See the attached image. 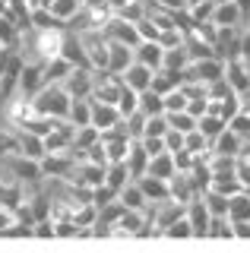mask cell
Returning <instances> with one entry per match:
<instances>
[{"mask_svg": "<svg viewBox=\"0 0 250 253\" xmlns=\"http://www.w3.org/2000/svg\"><path fill=\"white\" fill-rule=\"evenodd\" d=\"M187 63H190V54H187L184 44L165 47V57H162V67H165V70H184Z\"/></svg>", "mask_w": 250, "mask_h": 253, "instance_id": "d6a6232c", "label": "cell"}, {"mask_svg": "<svg viewBox=\"0 0 250 253\" xmlns=\"http://www.w3.org/2000/svg\"><path fill=\"white\" fill-rule=\"evenodd\" d=\"M225 79H228V85L238 95H244L250 89V63L241 57V54H234V57H225Z\"/></svg>", "mask_w": 250, "mask_h": 253, "instance_id": "5b68a950", "label": "cell"}, {"mask_svg": "<svg viewBox=\"0 0 250 253\" xmlns=\"http://www.w3.org/2000/svg\"><path fill=\"white\" fill-rule=\"evenodd\" d=\"M241 142H244V136H241L238 130H231V126H225L222 133L212 139V152H222V155H238Z\"/></svg>", "mask_w": 250, "mask_h": 253, "instance_id": "d4e9b609", "label": "cell"}, {"mask_svg": "<svg viewBox=\"0 0 250 253\" xmlns=\"http://www.w3.org/2000/svg\"><path fill=\"white\" fill-rule=\"evenodd\" d=\"M168 193H171V200L174 203H181V206H187L193 200V196H200L197 190H193V184H190V177H187L184 171H174L168 177Z\"/></svg>", "mask_w": 250, "mask_h": 253, "instance_id": "5bb4252c", "label": "cell"}, {"mask_svg": "<svg viewBox=\"0 0 250 253\" xmlns=\"http://www.w3.org/2000/svg\"><path fill=\"white\" fill-rule=\"evenodd\" d=\"M44 149L48 152H67V149H73V126L67 121H60L51 133H44Z\"/></svg>", "mask_w": 250, "mask_h": 253, "instance_id": "4fadbf2b", "label": "cell"}, {"mask_svg": "<svg viewBox=\"0 0 250 253\" xmlns=\"http://www.w3.org/2000/svg\"><path fill=\"white\" fill-rule=\"evenodd\" d=\"M124 126H127V133L133 139H139V136H143V130H146V114H143V111H133L130 117H124Z\"/></svg>", "mask_w": 250, "mask_h": 253, "instance_id": "ee69618b", "label": "cell"}, {"mask_svg": "<svg viewBox=\"0 0 250 253\" xmlns=\"http://www.w3.org/2000/svg\"><path fill=\"white\" fill-rule=\"evenodd\" d=\"M32 101H35V111H38V114L54 117V121H67L70 105H73L70 92H67L60 83H44L42 89L32 95Z\"/></svg>", "mask_w": 250, "mask_h": 253, "instance_id": "6da1fadb", "label": "cell"}, {"mask_svg": "<svg viewBox=\"0 0 250 253\" xmlns=\"http://www.w3.org/2000/svg\"><path fill=\"white\" fill-rule=\"evenodd\" d=\"M124 117L121 111H117V105H105V101H92V126H95L98 133L111 130V126H117Z\"/></svg>", "mask_w": 250, "mask_h": 253, "instance_id": "9c48e42d", "label": "cell"}, {"mask_svg": "<svg viewBox=\"0 0 250 253\" xmlns=\"http://www.w3.org/2000/svg\"><path fill=\"white\" fill-rule=\"evenodd\" d=\"M6 124L10 126H26L32 117H38V111H35V101H32V95H26V92H13L10 98H6Z\"/></svg>", "mask_w": 250, "mask_h": 253, "instance_id": "3957f363", "label": "cell"}, {"mask_svg": "<svg viewBox=\"0 0 250 253\" xmlns=\"http://www.w3.org/2000/svg\"><path fill=\"white\" fill-rule=\"evenodd\" d=\"M10 155H19L16 126H10V130H0V158H10Z\"/></svg>", "mask_w": 250, "mask_h": 253, "instance_id": "ab89813d", "label": "cell"}, {"mask_svg": "<svg viewBox=\"0 0 250 253\" xmlns=\"http://www.w3.org/2000/svg\"><path fill=\"white\" fill-rule=\"evenodd\" d=\"M203 200L209 206V215H228V196L225 193H215V190H206V193H200Z\"/></svg>", "mask_w": 250, "mask_h": 253, "instance_id": "f35d334b", "label": "cell"}, {"mask_svg": "<svg viewBox=\"0 0 250 253\" xmlns=\"http://www.w3.org/2000/svg\"><path fill=\"white\" fill-rule=\"evenodd\" d=\"M0 44H16L19 47V26L10 13H0Z\"/></svg>", "mask_w": 250, "mask_h": 253, "instance_id": "836d02e7", "label": "cell"}, {"mask_svg": "<svg viewBox=\"0 0 250 253\" xmlns=\"http://www.w3.org/2000/svg\"><path fill=\"white\" fill-rule=\"evenodd\" d=\"M181 83H184V70H165V67H162V70L152 73V85H149V89H155L159 95H168L171 89H177Z\"/></svg>", "mask_w": 250, "mask_h": 253, "instance_id": "ffe728a7", "label": "cell"}, {"mask_svg": "<svg viewBox=\"0 0 250 253\" xmlns=\"http://www.w3.org/2000/svg\"><path fill=\"white\" fill-rule=\"evenodd\" d=\"M136 57H133V47H130V44H124V42H114V38H111V51H108V73H117V76H121L124 73V70H127L130 67V63H133Z\"/></svg>", "mask_w": 250, "mask_h": 253, "instance_id": "7c38bea8", "label": "cell"}, {"mask_svg": "<svg viewBox=\"0 0 250 253\" xmlns=\"http://www.w3.org/2000/svg\"><path fill=\"white\" fill-rule=\"evenodd\" d=\"M238 3V10H241V16H244V26H247V13H250V0H234Z\"/></svg>", "mask_w": 250, "mask_h": 253, "instance_id": "680465c9", "label": "cell"}, {"mask_svg": "<svg viewBox=\"0 0 250 253\" xmlns=\"http://www.w3.org/2000/svg\"><path fill=\"white\" fill-rule=\"evenodd\" d=\"M165 149H168V152L184 149V133H181V130H168V133H165Z\"/></svg>", "mask_w": 250, "mask_h": 253, "instance_id": "816d5d0a", "label": "cell"}, {"mask_svg": "<svg viewBox=\"0 0 250 253\" xmlns=\"http://www.w3.org/2000/svg\"><path fill=\"white\" fill-rule=\"evenodd\" d=\"M136 184H139V190L146 193V200H149V203L171 200V193H168V180L155 177V174H143V177H136Z\"/></svg>", "mask_w": 250, "mask_h": 253, "instance_id": "2e32d148", "label": "cell"}, {"mask_svg": "<svg viewBox=\"0 0 250 253\" xmlns=\"http://www.w3.org/2000/svg\"><path fill=\"white\" fill-rule=\"evenodd\" d=\"M165 111H187V95L181 92V85L165 95Z\"/></svg>", "mask_w": 250, "mask_h": 253, "instance_id": "7dc6e473", "label": "cell"}, {"mask_svg": "<svg viewBox=\"0 0 250 253\" xmlns=\"http://www.w3.org/2000/svg\"><path fill=\"white\" fill-rule=\"evenodd\" d=\"M26 203V184L22 180H0V206H6V209H19V206Z\"/></svg>", "mask_w": 250, "mask_h": 253, "instance_id": "e0dca14e", "label": "cell"}, {"mask_svg": "<svg viewBox=\"0 0 250 253\" xmlns=\"http://www.w3.org/2000/svg\"><path fill=\"white\" fill-rule=\"evenodd\" d=\"M209 190L225 193V196H234V193L244 190V184L238 180V174H234V171H218V174H212V180H209Z\"/></svg>", "mask_w": 250, "mask_h": 253, "instance_id": "cb8c5ba5", "label": "cell"}, {"mask_svg": "<svg viewBox=\"0 0 250 253\" xmlns=\"http://www.w3.org/2000/svg\"><path fill=\"white\" fill-rule=\"evenodd\" d=\"M234 89L228 85V79H212V83H206V98H215V101H222V98H228Z\"/></svg>", "mask_w": 250, "mask_h": 253, "instance_id": "7bdbcfd3", "label": "cell"}, {"mask_svg": "<svg viewBox=\"0 0 250 253\" xmlns=\"http://www.w3.org/2000/svg\"><path fill=\"white\" fill-rule=\"evenodd\" d=\"M247 26H250V13H247Z\"/></svg>", "mask_w": 250, "mask_h": 253, "instance_id": "e7e4bbea", "label": "cell"}, {"mask_svg": "<svg viewBox=\"0 0 250 253\" xmlns=\"http://www.w3.org/2000/svg\"><path fill=\"white\" fill-rule=\"evenodd\" d=\"M152 73H155V70H149L146 63L133 60V63H130V67L121 73V79H124V85H130L133 92H143V89H149V85H152Z\"/></svg>", "mask_w": 250, "mask_h": 253, "instance_id": "8fae6325", "label": "cell"}, {"mask_svg": "<svg viewBox=\"0 0 250 253\" xmlns=\"http://www.w3.org/2000/svg\"><path fill=\"white\" fill-rule=\"evenodd\" d=\"M127 180H133V177H130L127 162H111V165H108V171H105V184L111 187V190H117V193H121V187L127 184Z\"/></svg>", "mask_w": 250, "mask_h": 253, "instance_id": "f1b7e54d", "label": "cell"}, {"mask_svg": "<svg viewBox=\"0 0 250 253\" xmlns=\"http://www.w3.org/2000/svg\"><path fill=\"white\" fill-rule=\"evenodd\" d=\"M212 22H215L218 29H225V26H244V16H241V10H238L234 0H215Z\"/></svg>", "mask_w": 250, "mask_h": 253, "instance_id": "9a60e30c", "label": "cell"}, {"mask_svg": "<svg viewBox=\"0 0 250 253\" xmlns=\"http://www.w3.org/2000/svg\"><path fill=\"white\" fill-rule=\"evenodd\" d=\"M60 85L70 92V98H89V95H92V70L73 67V73H70Z\"/></svg>", "mask_w": 250, "mask_h": 253, "instance_id": "ba28073f", "label": "cell"}, {"mask_svg": "<svg viewBox=\"0 0 250 253\" xmlns=\"http://www.w3.org/2000/svg\"><path fill=\"white\" fill-rule=\"evenodd\" d=\"M19 221V215H16V209H6V206H0V234H6L13 225Z\"/></svg>", "mask_w": 250, "mask_h": 253, "instance_id": "f907efd6", "label": "cell"}, {"mask_svg": "<svg viewBox=\"0 0 250 253\" xmlns=\"http://www.w3.org/2000/svg\"><path fill=\"white\" fill-rule=\"evenodd\" d=\"M67 124H70V126H85V124H92V98H73L70 114H67Z\"/></svg>", "mask_w": 250, "mask_h": 253, "instance_id": "83f0119b", "label": "cell"}, {"mask_svg": "<svg viewBox=\"0 0 250 253\" xmlns=\"http://www.w3.org/2000/svg\"><path fill=\"white\" fill-rule=\"evenodd\" d=\"M225 126H228V121H225V117H218V114H203V117H197V130H203L209 139H215Z\"/></svg>", "mask_w": 250, "mask_h": 253, "instance_id": "e575fe53", "label": "cell"}, {"mask_svg": "<svg viewBox=\"0 0 250 253\" xmlns=\"http://www.w3.org/2000/svg\"><path fill=\"white\" fill-rule=\"evenodd\" d=\"M165 117H168L171 130H181V133H190L193 126H197V117H193L190 111H165Z\"/></svg>", "mask_w": 250, "mask_h": 253, "instance_id": "d590c367", "label": "cell"}, {"mask_svg": "<svg viewBox=\"0 0 250 253\" xmlns=\"http://www.w3.org/2000/svg\"><path fill=\"white\" fill-rule=\"evenodd\" d=\"M206 237H218V241H231L234 231H231V218L228 215H212L209 218V231Z\"/></svg>", "mask_w": 250, "mask_h": 253, "instance_id": "8d00e7d4", "label": "cell"}, {"mask_svg": "<svg viewBox=\"0 0 250 253\" xmlns=\"http://www.w3.org/2000/svg\"><path fill=\"white\" fill-rule=\"evenodd\" d=\"M133 57L139 63H146L149 70H162V57H165V47H162L159 42H139L133 47Z\"/></svg>", "mask_w": 250, "mask_h": 253, "instance_id": "ac0fdd59", "label": "cell"}, {"mask_svg": "<svg viewBox=\"0 0 250 253\" xmlns=\"http://www.w3.org/2000/svg\"><path fill=\"white\" fill-rule=\"evenodd\" d=\"M162 237H193V228H190V218H187V212L181 218H174L171 225L165 228V234Z\"/></svg>", "mask_w": 250, "mask_h": 253, "instance_id": "b9f144b4", "label": "cell"}, {"mask_svg": "<svg viewBox=\"0 0 250 253\" xmlns=\"http://www.w3.org/2000/svg\"><path fill=\"white\" fill-rule=\"evenodd\" d=\"M171 158H174V171H190L193 162H197V155L190 152V149H177V152H171Z\"/></svg>", "mask_w": 250, "mask_h": 253, "instance_id": "bcb514c9", "label": "cell"}, {"mask_svg": "<svg viewBox=\"0 0 250 253\" xmlns=\"http://www.w3.org/2000/svg\"><path fill=\"white\" fill-rule=\"evenodd\" d=\"M64 57L73 63V67H85V70H92V63L89 57H85V51H83V44H80V35L76 32H67V38H64Z\"/></svg>", "mask_w": 250, "mask_h": 253, "instance_id": "7402d4cb", "label": "cell"}, {"mask_svg": "<svg viewBox=\"0 0 250 253\" xmlns=\"http://www.w3.org/2000/svg\"><path fill=\"white\" fill-rule=\"evenodd\" d=\"M139 142H143V149H146V155H162V152H168L165 149V136H139Z\"/></svg>", "mask_w": 250, "mask_h": 253, "instance_id": "c3c4849f", "label": "cell"}, {"mask_svg": "<svg viewBox=\"0 0 250 253\" xmlns=\"http://www.w3.org/2000/svg\"><path fill=\"white\" fill-rule=\"evenodd\" d=\"M38 3H42V6H51V3H54V0H38Z\"/></svg>", "mask_w": 250, "mask_h": 253, "instance_id": "94428289", "label": "cell"}, {"mask_svg": "<svg viewBox=\"0 0 250 253\" xmlns=\"http://www.w3.org/2000/svg\"><path fill=\"white\" fill-rule=\"evenodd\" d=\"M105 3H108V6H111V13H121V10H124V6H127V3H130V0H105Z\"/></svg>", "mask_w": 250, "mask_h": 253, "instance_id": "6f0895ef", "label": "cell"}, {"mask_svg": "<svg viewBox=\"0 0 250 253\" xmlns=\"http://www.w3.org/2000/svg\"><path fill=\"white\" fill-rule=\"evenodd\" d=\"M155 6H165V10L177 13V10H187V0H152Z\"/></svg>", "mask_w": 250, "mask_h": 253, "instance_id": "11a10c76", "label": "cell"}, {"mask_svg": "<svg viewBox=\"0 0 250 253\" xmlns=\"http://www.w3.org/2000/svg\"><path fill=\"white\" fill-rule=\"evenodd\" d=\"M16 136H19V152L22 155L38 158V162L48 155V149H44V136H38V133H32V130H16Z\"/></svg>", "mask_w": 250, "mask_h": 253, "instance_id": "d6986e66", "label": "cell"}, {"mask_svg": "<svg viewBox=\"0 0 250 253\" xmlns=\"http://www.w3.org/2000/svg\"><path fill=\"white\" fill-rule=\"evenodd\" d=\"M48 10H51V16H54L57 22L70 26V22H73L76 16H80V10H83V0H54Z\"/></svg>", "mask_w": 250, "mask_h": 253, "instance_id": "484cf974", "label": "cell"}, {"mask_svg": "<svg viewBox=\"0 0 250 253\" xmlns=\"http://www.w3.org/2000/svg\"><path fill=\"white\" fill-rule=\"evenodd\" d=\"M190 3H200V0H187V6H190Z\"/></svg>", "mask_w": 250, "mask_h": 253, "instance_id": "be15d7a7", "label": "cell"}, {"mask_svg": "<svg viewBox=\"0 0 250 253\" xmlns=\"http://www.w3.org/2000/svg\"><path fill=\"white\" fill-rule=\"evenodd\" d=\"M228 218L231 221H250V196L244 190L228 196Z\"/></svg>", "mask_w": 250, "mask_h": 253, "instance_id": "f546056e", "label": "cell"}, {"mask_svg": "<svg viewBox=\"0 0 250 253\" xmlns=\"http://www.w3.org/2000/svg\"><path fill=\"white\" fill-rule=\"evenodd\" d=\"M168 130H171V126H168V117L165 114H149V117H146L143 136H165Z\"/></svg>", "mask_w": 250, "mask_h": 253, "instance_id": "60d3db41", "label": "cell"}, {"mask_svg": "<svg viewBox=\"0 0 250 253\" xmlns=\"http://www.w3.org/2000/svg\"><path fill=\"white\" fill-rule=\"evenodd\" d=\"M187 218H190V228H193V237H206L209 231V206L203 196H193L190 203H187Z\"/></svg>", "mask_w": 250, "mask_h": 253, "instance_id": "52a82bcc", "label": "cell"}, {"mask_svg": "<svg viewBox=\"0 0 250 253\" xmlns=\"http://www.w3.org/2000/svg\"><path fill=\"white\" fill-rule=\"evenodd\" d=\"M42 70H44V83H64V79L73 73V63H70L64 54H57V57L44 60Z\"/></svg>", "mask_w": 250, "mask_h": 253, "instance_id": "44dd1931", "label": "cell"}, {"mask_svg": "<svg viewBox=\"0 0 250 253\" xmlns=\"http://www.w3.org/2000/svg\"><path fill=\"white\" fill-rule=\"evenodd\" d=\"M136 32H139V38H143V42H159V26H155V22L149 19V16H143V19L136 22Z\"/></svg>", "mask_w": 250, "mask_h": 253, "instance_id": "f6af8a7d", "label": "cell"}, {"mask_svg": "<svg viewBox=\"0 0 250 253\" xmlns=\"http://www.w3.org/2000/svg\"><path fill=\"white\" fill-rule=\"evenodd\" d=\"M228 126H231V130H238L241 136L247 139V136H250V114H247V111H238V114L228 121Z\"/></svg>", "mask_w": 250, "mask_h": 253, "instance_id": "681fc988", "label": "cell"}, {"mask_svg": "<svg viewBox=\"0 0 250 253\" xmlns=\"http://www.w3.org/2000/svg\"><path fill=\"white\" fill-rule=\"evenodd\" d=\"M139 111L146 117L149 114H165V95H159L155 89H143L139 92Z\"/></svg>", "mask_w": 250, "mask_h": 253, "instance_id": "4dcf8cb0", "label": "cell"}, {"mask_svg": "<svg viewBox=\"0 0 250 253\" xmlns=\"http://www.w3.org/2000/svg\"><path fill=\"white\" fill-rule=\"evenodd\" d=\"M83 6H108L105 0H83Z\"/></svg>", "mask_w": 250, "mask_h": 253, "instance_id": "91938a15", "label": "cell"}, {"mask_svg": "<svg viewBox=\"0 0 250 253\" xmlns=\"http://www.w3.org/2000/svg\"><path fill=\"white\" fill-rule=\"evenodd\" d=\"M117 111H121V117H130L133 111H139V92H133L130 85H124L121 98H117Z\"/></svg>", "mask_w": 250, "mask_h": 253, "instance_id": "74e56055", "label": "cell"}, {"mask_svg": "<svg viewBox=\"0 0 250 253\" xmlns=\"http://www.w3.org/2000/svg\"><path fill=\"white\" fill-rule=\"evenodd\" d=\"M117 200L127 206V209H146V206H149V200H146V193L139 190L136 180H127V184L121 187V193H117Z\"/></svg>", "mask_w": 250, "mask_h": 253, "instance_id": "4316f807", "label": "cell"}, {"mask_svg": "<svg viewBox=\"0 0 250 253\" xmlns=\"http://www.w3.org/2000/svg\"><path fill=\"white\" fill-rule=\"evenodd\" d=\"M42 85H44L42 60H26V63H22V73H19V92L35 95L38 89H42Z\"/></svg>", "mask_w": 250, "mask_h": 253, "instance_id": "30bf717a", "label": "cell"}, {"mask_svg": "<svg viewBox=\"0 0 250 253\" xmlns=\"http://www.w3.org/2000/svg\"><path fill=\"white\" fill-rule=\"evenodd\" d=\"M244 193H247V196H250V184H247V187H244Z\"/></svg>", "mask_w": 250, "mask_h": 253, "instance_id": "6125c7cd", "label": "cell"}, {"mask_svg": "<svg viewBox=\"0 0 250 253\" xmlns=\"http://www.w3.org/2000/svg\"><path fill=\"white\" fill-rule=\"evenodd\" d=\"M206 95H200V98H187V111H190V114L193 117H203V114H206Z\"/></svg>", "mask_w": 250, "mask_h": 253, "instance_id": "f5cc1de1", "label": "cell"}, {"mask_svg": "<svg viewBox=\"0 0 250 253\" xmlns=\"http://www.w3.org/2000/svg\"><path fill=\"white\" fill-rule=\"evenodd\" d=\"M6 165H10V171H13V177L22 180V184H44V177H42V162L38 158H29V155H10L6 158Z\"/></svg>", "mask_w": 250, "mask_h": 253, "instance_id": "277c9868", "label": "cell"}, {"mask_svg": "<svg viewBox=\"0 0 250 253\" xmlns=\"http://www.w3.org/2000/svg\"><path fill=\"white\" fill-rule=\"evenodd\" d=\"M80 35V44L89 57L92 70H105L108 67V51H111V38L108 32H98V29H73Z\"/></svg>", "mask_w": 250, "mask_h": 253, "instance_id": "7a4b0ae2", "label": "cell"}, {"mask_svg": "<svg viewBox=\"0 0 250 253\" xmlns=\"http://www.w3.org/2000/svg\"><path fill=\"white\" fill-rule=\"evenodd\" d=\"M127 168H130V177H143L146 171H149V155H146V149H143V142L133 139L130 142V155H127Z\"/></svg>", "mask_w": 250, "mask_h": 253, "instance_id": "603a6c76", "label": "cell"}, {"mask_svg": "<svg viewBox=\"0 0 250 253\" xmlns=\"http://www.w3.org/2000/svg\"><path fill=\"white\" fill-rule=\"evenodd\" d=\"M146 174H155V177L168 180L171 174H174V158H171V152L152 155V158H149V171H146Z\"/></svg>", "mask_w": 250, "mask_h": 253, "instance_id": "1f68e13d", "label": "cell"}, {"mask_svg": "<svg viewBox=\"0 0 250 253\" xmlns=\"http://www.w3.org/2000/svg\"><path fill=\"white\" fill-rule=\"evenodd\" d=\"M231 231L234 237H247L250 241V221H231Z\"/></svg>", "mask_w": 250, "mask_h": 253, "instance_id": "9f6ffc18", "label": "cell"}, {"mask_svg": "<svg viewBox=\"0 0 250 253\" xmlns=\"http://www.w3.org/2000/svg\"><path fill=\"white\" fill-rule=\"evenodd\" d=\"M22 63H26V57H22V54L16 51L10 60H6V67L0 70V98H3V101H6L13 92L19 89V73H22Z\"/></svg>", "mask_w": 250, "mask_h": 253, "instance_id": "8992f818", "label": "cell"}, {"mask_svg": "<svg viewBox=\"0 0 250 253\" xmlns=\"http://www.w3.org/2000/svg\"><path fill=\"white\" fill-rule=\"evenodd\" d=\"M234 174H238V180L241 184H250V162H244V158H238V165H234Z\"/></svg>", "mask_w": 250, "mask_h": 253, "instance_id": "db71d44e", "label": "cell"}]
</instances>
